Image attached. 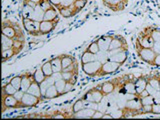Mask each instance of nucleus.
Returning a JSON list of instances; mask_svg holds the SVG:
<instances>
[{
    "label": "nucleus",
    "mask_w": 160,
    "mask_h": 120,
    "mask_svg": "<svg viewBox=\"0 0 160 120\" xmlns=\"http://www.w3.org/2000/svg\"><path fill=\"white\" fill-rule=\"evenodd\" d=\"M1 33L6 35L7 37L11 39L25 41V36L22 28L19 26V24L17 22H13L9 19L3 20L2 21Z\"/></svg>",
    "instance_id": "1"
},
{
    "label": "nucleus",
    "mask_w": 160,
    "mask_h": 120,
    "mask_svg": "<svg viewBox=\"0 0 160 120\" xmlns=\"http://www.w3.org/2000/svg\"><path fill=\"white\" fill-rule=\"evenodd\" d=\"M134 48H135V51H136L140 60H142L143 62L147 63L149 65L151 64L153 59L155 58V56H156V53L154 52V50L152 48H145V47L141 46L137 39L135 40Z\"/></svg>",
    "instance_id": "2"
},
{
    "label": "nucleus",
    "mask_w": 160,
    "mask_h": 120,
    "mask_svg": "<svg viewBox=\"0 0 160 120\" xmlns=\"http://www.w3.org/2000/svg\"><path fill=\"white\" fill-rule=\"evenodd\" d=\"M104 97H105V95L103 94L101 90V86H100V84H99L98 86H95V87H92L91 89H89L82 96V99L85 100V101L95 102L99 104L104 99Z\"/></svg>",
    "instance_id": "3"
},
{
    "label": "nucleus",
    "mask_w": 160,
    "mask_h": 120,
    "mask_svg": "<svg viewBox=\"0 0 160 120\" xmlns=\"http://www.w3.org/2000/svg\"><path fill=\"white\" fill-rule=\"evenodd\" d=\"M121 79L122 78H113V79H110V80H108V81H105V82L100 84L101 90H102V92L105 96H108V95L112 94L113 92H115V90H116L117 88H119V91L122 89L124 84L122 85V86H120V84L124 83L125 81L121 82Z\"/></svg>",
    "instance_id": "4"
},
{
    "label": "nucleus",
    "mask_w": 160,
    "mask_h": 120,
    "mask_svg": "<svg viewBox=\"0 0 160 120\" xmlns=\"http://www.w3.org/2000/svg\"><path fill=\"white\" fill-rule=\"evenodd\" d=\"M1 112L2 114L5 113L7 109L9 108H16L20 109V101L14 97V95H7L3 92H1Z\"/></svg>",
    "instance_id": "5"
},
{
    "label": "nucleus",
    "mask_w": 160,
    "mask_h": 120,
    "mask_svg": "<svg viewBox=\"0 0 160 120\" xmlns=\"http://www.w3.org/2000/svg\"><path fill=\"white\" fill-rule=\"evenodd\" d=\"M23 28L29 35L40 36V22L29 18H22Z\"/></svg>",
    "instance_id": "6"
},
{
    "label": "nucleus",
    "mask_w": 160,
    "mask_h": 120,
    "mask_svg": "<svg viewBox=\"0 0 160 120\" xmlns=\"http://www.w3.org/2000/svg\"><path fill=\"white\" fill-rule=\"evenodd\" d=\"M101 67H102V63L98 61V60H95V61L89 62V63L81 64L82 71L86 75H88V76H91V77H95V76L98 77Z\"/></svg>",
    "instance_id": "7"
},
{
    "label": "nucleus",
    "mask_w": 160,
    "mask_h": 120,
    "mask_svg": "<svg viewBox=\"0 0 160 120\" xmlns=\"http://www.w3.org/2000/svg\"><path fill=\"white\" fill-rule=\"evenodd\" d=\"M129 0H102L105 7L113 12H120L126 8Z\"/></svg>",
    "instance_id": "8"
},
{
    "label": "nucleus",
    "mask_w": 160,
    "mask_h": 120,
    "mask_svg": "<svg viewBox=\"0 0 160 120\" xmlns=\"http://www.w3.org/2000/svg\"><path fill=\"white\" fill-rule=\"evenodd\" d=\"M42 101L41 99L34 96L28 92H25L22 99L20 100V108H30V107H36L37 105Z\"/></svg>",
    "instance_id": "9"
},
{
    "label": "nucleus",
    "mask_w": 160,
    "mask_h": 120,
    "mask_svg": "<svg viewBox=\"0 0 160 120\" xmlns=\"http://www.w3.org/2000/svg\"><path fill=\"white\" fill-rule=\"evenodd\" d=\"M59 23V18H56L54 20H42L40 22V36H44L49 33L54 31L55 28L57 27Z\"/></svg>",
    "instance_id": "10"
},
{
    "label": "nucleus",
    "mask_w": 160,
    "mask_h": 120,
    "mask_svg": "<svg viewBox=\"0 0 160 120\" xmlns=\"http://www.w3.org/2000/svg\"><path fill=\"white\" fill-rule=\"evenodd\" d=\"M121 66H122L121 64L111 61V60H108V61L102 64V67L99 72L98 77H102V76H106V75H109V74H113Z\"/></svg>",
    "instance_id": "11"
},
{
    "label": "nucleus",
    "mask_w": 160,
    "mask_h": 120,
    "mask_svg": "<svg viewBox=\"0 0 160 120\" xmlns=\"http://www.w3.org/2000/svg\"><path fill=\"white\" fill-rule=\"evenodd\" d=\"M117 48H128L126 39L123 36H121V35H113L111 43H110L109 50H113Z\"/></svg>",
    "instance_id": "12"
},
{
    "label": "nucleus",
    "mask_w": 160,
    "mask_h": 120,
    "mask_svg": "<svg viewBox=\"0 0 160 120\" xmlns=\"http://www.w3.org/2000/svg\"><path fill=\"white\" fill-rule=\"evenodd\" d=\"M112 38L113 35H102V36L98 37L96 39V41L98 43L99 49L102 50V51H108Z\"/></svg>",
    "instance_id": "13"
},
{
    "label": "nucleus",
    "mask_w": 160,
    "mask_h": 120,
    "mask_svg": "<svg viewBox=\"0 0 160 120\" xmlns=\"http://www.w3.org/2000/svg\"><path fill=\"white\" fill-rule=\"evenodd\" d=\"M34 80V76L32 72H25L24 74H22V81H21V90L24 92H27L28 88L30 87Z\"/></svg>",
    "instance_id": "14"
},
{
    "label": "nucleus",
    "mask_w": 160,
    "mask_h": 120,
    "mask_svg": "<svg viewBox=\"0 0 160 120\" xmlns=\"http://www.w3.org/2000/svg\"><path fill=\"white\" fill-rule=\"evenodd\" d=\"M78 71L79 68L73 70V71H62V78L66 82L75 85L78 79Z\"/></svg>",
    "instance_id": "15"
},
{
    "label": "nucleus",
    "mask_w": 160,
    "mask_h": 120,
    "mask_svg": "<svg viewBox=\"0 0 160 120\" xmlns=\"http://www.w3.org/2000/svg\"><path fill=\"white\" fill-rule=\"evenodd\" d=\"M127 58H128V50H124V51H122V52L111 55V56L109 57V60L123 65L125 62H126Z\"/></svg>",
    "instance_id": "16"
},
{
    "label": "nucleus",
    "mask_w": 160,
    "mask_h": 120,
    "mask_svg": "<svg viewBox=\"0 0 160 120\" xmlns=\"http://www.w3.org/2000/svg\"><path fill=\"white\" fill-rule=\"evenodd\" d=\"M148 84V78L145 76H140L135 79V88H136V93L139 95L143 90H145Z\"/></svg>",
    "instance_id": "17"
},
{
    "label": "nucleus",
    "mask_w": 160,
    "mask_h": 120,
    "mask_svg": "<svg viewBox=\"0 0 160 120\" xmlns=\"http://www.w3.org/2000/svg\"><path fill=\"white\" fill-rule=\"evenodd\" d=\"M44 13H45V11L41 8V6H40L39 4H37V6L34 8L33 12L30 14L29 19H32V20H35V21L41 22L42 20H44Z\"/></svg>",
    "instance_id": "18"
},
{
    "label": "nucleus",
    "mask_w": 160,
    "mask_h": 120,
    "mask_svg": "<svg viewBox=\"0 0 160 120\" xmlns=\"http://www.w3.org/2000/svg\"><path fill=\"white\" fill-rule=\"evenodd\" d=\"M95 111H96V110H94L92 108L85 107V108L80 110V111L72 114V117L73 118H92Z\"/></svg>",
    "instance_id": "19"
},
{
    "label": "nucleus",
    "mask_w": 160,
    "mask_h": 120,
    "mask_svg": "<svg viewBox=\"0 0 160 120\" xmlns=\"http://www.w3.org/2000/svg\"><path fill=\"white\" fill-rule=\"evenodd\" d=\"M54 84H55V79H54V77L52 76V75H50V76H46V78H45L44 81H42L41 83H40V88H41V93H42L43 98L45 96V93H46L47 89L50 86L54 85Z\"/></svg>",
    "instance_id": "20"
},
{
    "label": "nucleus",
    "mask_w": 160,
    "mask_h": 120,
    "mask_svg": "<svg viewBox=\"0 0 160 120\" xmlns=\"http://www.w3.org/2000/svg\"><path fill=\"white\" fill-rule=\"evenodd\" d=\"M27 92L34 95V96H36L38 98H40L41 100H44L43 96H42V93H41V88H40V84L37 83L36 81H34L31 85H30V87L28 88Z\"/></svg>",
    "instance_id": "21"
},
{
    "label": "nucleus",
    "mask_w": 160,
    "mask_h": 120,
    "mask_svg": "<svg viewBox=\"0 0 160 120\" xmlns=\"http://www.w3.org/2000/svg\"><path fill=\"white\" fill-rule=\"evenodd\" d=\"M20 52L17 49H15L14 47L11 48H7L5 50H2V62H6L7 60L13 58L14 56H16L17 54H19Z\"/></svg>",
    "instance_id": "22"
},
{
    "label": "nucleus",
    "mask_w": 160,
    "mask_h": 120,
    "mask_svg": "<svg viewBox=\"0 0 160 120\" xmlns=\"http://www.w3.org/2000/svg\"><path fill=\"white\" fill-rule=\"evenodd\" d=\"M50 62H51V65H52L53 73L62 72V56L61 55H58V56L50 59Z\"/></svg>",
    "instance_id": "23"
},
{
    "label": "nucleus",
    "mask_w": 160,
    "mask_h": 120,
    "mask_svg": "<svg viewBox=\"0 0 160 120\" xmlns=\"http://www.w3.org/2000/svg\"><path fill=\"white\" fill-rule=\"evenodd\" d=\"M88 0H74V2L73 4L71 5V7L72 10H73V13H74V16L76 14H78L81 10L85 7V5H86Z\"/></svg>",
    "instance_id": "24"
},
{
    "label": "nucleus",
    "mask_w": 160,
    "mask_h": 120,
    "mask_svg": "<svg viewBox=\"0 0 160 120\" xmlns=\"http://www.w3.org/2000/svg\"><path fill=\"white\" fill-rule=\"evenodd\" d=\"M96 60V54H94L92 52H89L87 50L82 53L81 55V58H80V62L81 64H85V63H89V62H92Z\"/></svg>",
    "instance_id": "25"
},
{
    "label": "nucleus",
    "mask_w": 160,
    "mask_h": 120,
    "mask_svg": "<svg viewBox=\"0 0 160 120\" xmlns=\"http://www.w3.org/2000/svg\"><path fill=\"white\" fill-rule=\"evenodd\" d=\"M60 96H61V95H60V93L57 90L56 86H55V85H52V86H50L47 89L46 93H45L44 98L46 99V100L47 99L50 100V99H54V98H57V97H60Z\"/></svg>",
    "instance_id": "26"
},
{
    "label": "nucleus",
    "mask_w": 160,
    "mask_h": 120,
    "mask_svg": "<svg viewBox=\"0 0 160 120\" xmlns=\"http://www.w3.org/2000/svg\"><path fill=\"white\" fill-rule=\"evenodd\" d=\"M58 10L56 9V7L52 6L51 8L47 9L44 13V20H54L58 18Z\"/></svg>",
    "instance_id": "27"
},
{
    "label": "nucleus",
    "mask_w": 160,
    "mask_h": 120,
    "mask_svg": "<svg viewBox=\"0 0 160 120\" xmlns=\"http://www.w3.org/2000/svg\"><path fill=\"white\" fill-rule=\"evenodd\" d=\"M57 10H58L59 14L64 18H70V17L74 16L73 10L70 6H61V7H59Z\"/></svg>",
    "instance_id": "28"
},
{
    "label": "nucleus",
    "mask_w": 160,
    "mask_h": 120,
    "mask_svg": "<svg viewBox=\"0 0 160 120\" xmlns=\"http://www.w3.org/2000/svg\"><path fill=\"white\" fill-rule=\"evenodd\" d=\"M1 43H2V50H5L7 48H11L14 46L15 40L7 37L6 35H4L1 33Z\"/></svg>",
    "instance_id": "29"
},
{
    "label": "nucleus",
    "mask_w": 160,
    "mask_h": 120,
    "mask_svg": "<svg viewBox=\"0 0 160 120\" xmlns=\"http://www.w3.org/2000/svg\"><path fill=\"white\" fill-rule=\"evenodd\" d=\"M61 56H62V69L67 68L71 64H73L75 61H77V60L75 59V57H73L72 55H69V54H61Z\"/></svg>",
    "instance_id": "30"
},
{
    "label": "nucleus",
    "mask_w": 160,
    "mask_h": 120,
    "mask_svg": "<svg viewBox=\"0 0 160 120\" xmlns=\"http://www.w3.org/2000/svg\"><path fill=\"white\" fill-rule=\"evenodd\" d=\"M121 90H123L124 93L128 92V93H135V94H137L136 93V88H135V80H134V81H132V80H130V81H128V80H127V81H125V83H124V85H123V87H122ZM121 90H120V91H121Z\"/></svg>",
    "instance_id": "31"
},
{
    "label": "nucleus",
    "mask_w": 160,
    "mask_h": 120,
    "mask_svg": "<svg viewBox=\"0 0 160 120\" xmlns=\"http://www.w3.org/2000/svg\"><path fill=\"white\" fill-rule=\"evenodd\" d=\"M33 76H34V80L36 81L37 83H41L42 81H44L45 78H46V75L44 74L43 70L41 67H38L36 68V70L33 72Z\"/></svg>",
    "instance_id": "32"
},
{
    "label": "nucleus",
    "mask_w": 160,
    "mask_h": 120,
    "mask_svg": "<svg viewBox=\"0 0 160 120\" xmlns=\"http://www.w3.org/2000/svg\"><path fill=\"white\" fill-rule=\"evenodd\" d=\"M55 86H56L57 90L59 91L60 95H64L65 94V88H66V85H67V82L65 81V80L62 78V79H60V80H57V81H55Z\"/></svg>",
    "instance_id": "33"
},
{
    "label": "nucleus",
    "mask_w": 160,
    "mask_h": 120,
    "mask_svg": "<svg viewBox=\"0 0 160 120\" xmlns=\"http://www.w3.org/2000/svg\"><path fill=\"white\" fill-rule=\"evenodd\" d=\"M16 91H17V89L15 88L10 82H8L7 84H3L2 85V92L5 93V94H7V95H14Z\"/></svg>",
    "instance_id": "34"
},
{
    "label": "nucleus",
    "mask_w": 160,
    "mask_h": 120,
    "mask_svg": "<svg viewBox=\"0 0 160 120\" xmlns=\"http://www.w3.org/2000/svg\"><path fill=\"white\" fill-rule=\"evenodd\" d=\"M83 108H85V104H84V100L81 97V98H79L78 100H76L75 103L72 105V114L80 111V110L83 109Z\"/></svg>",
    "instance_id": "35"
},
{
    "label": "nucleus",
    "mask_w": 160,
    "mask_h": 120,
    "mask_svg": "<svg viewBox=\"0 0 160 120\" xmlns=\"http://www.w3.org/2000/svg\"><path fill=\"white\" fill-rule=\"evenodd\" d=\"M41 68L46 76H50V75L53 74V69H52V65H51V62H50V60H47L46 62H44L42 64Z\"/></svg>",
    "instance_id": "36"
},
{
    "label": "nucleus",
    "mask_w": 160,
    "mask_h": 120,
    "mask_svg": "<svg viewBox=\"0 0 160 120\" xmlns=\"http://www.w3.org/2000/svg\"><path fill=\"white\" fill-rule=\"evenodd\" d=\"M21 81H22V75H16V76H13L10 79L9 82L17 90H19V89H21Z\"/></svg>",
    "instance_id": "37"
},
{
    "label": "nucleus",
    "mask_w": 160,
    "mask_h": 120,
    "mask_svg": "<svg viewBox=\"0 0 160 120\" xmlns=\"http://www.w3.org/2000/svg\"><path fill=\"white\" fill-rule=\"evenodd\" d=\"M96 60L100 61L102 64L105 63L106 61H108V60H109L108 52H107V51H102V50H100V51L96 54Z\"/></svg>",
    "instance_id": "38"
},
{
    "label": "nucleus",
    "mask_w": 160,
    "mask_h": 120,
    "mask_svg": "<svg viewBox=\"0 0 160 120\" xmlns=\"http://www.w3.org/2000/svg\"><path fill=\"white\" fill-rule=\"evenodd\" d=\"M147 78H148V83L151 85L152 87H154L156 90H160V87H159L160 76H147Z\"/></svg>",
    "instance_id": "39"
},
{
    "label": "nucleus",
    "mask_w": 160,
    "mask_h": 120,
    "mask_svg": "<svg viewBox=\"0 0 160 120\" xmlns=\"http://www.w3.org/2000/svg\"><path fill=\"white\" fill-rule=\"evenodd\" d=\"M87 51L89 52H92L94 54H97L99 51H100V49H99V46H98V43L96 40H94V41H92L91 43H90L88 45V47L86 48Z\"/></svg>",
    "instance_id": "40"
},
{
    "label": "nucleus",
    "mask_w": 160,
    "mask_h": 120,
    "mask_svg": "<svg viewBox=\"0 0 160 120\" xmlns=\"http://www.w3.org/2000/svg\"><path fill=\"white\" fill-rule=\"evenodd\" d=\"M140 100H141V103L142 105H152L154 104V96L153 95H147V96L145 97H142L140 98Z\"/></svg>",
    "instance_id": "41"
},
{
    "label": "nucleus",
    "mask_w": 160,
    "mask_h": 120,
    "mask_svg": "<svg viewBox=\"0 0 160 120\" xmlns=\"http://www.w3.org/2000/svg\"><path fill=\"white\" fill-rule=\"evenodd\" d=\"M151 37L154 40V42L160 41V28L151 27Z\"/></svg>",
    "instance_id": "42"
},
{
    "label": "nucleus",
    "mask_w": 160,
    "mask_h": 120,
    "mask_svg": "<svg viewBox=\"0 0 160 120\" xmlns=\"http://www.w3.org/2000/svg\"><path fill=\"white\" fill-rule=\"evenodd\" d=\"M40 6H41V8L44 10V11H46L47 9H49V8H51L53 5L51 4V2L49 1V0H41L39 3H38Z\"/></svg>",
    "instance_id": "43"
},
{
    "label": "nucleus",
    "mask_w": 160,
    "mask_h": 120,
    "mask_svg": "<svg viewBox=\"0 0 160 120\" xmlns=\"http://www.w3.org/2000/svg\"><path fill=\"white\" fill-rule=\"evenodd\" d=\"M152 111V105H142L141 114H149Z\"/></svg>",
    "instance_id": "44"
},
{
    "label": "nucleus",
    "mask_w": 160,
    "mask_h": 120,
    "mask_svg": "<svg viewBox=\"0 0 160 120\" xmlns=\"http://www.w3.org/2000/svg\"><path fill=\"white\" fill-rule=\"evenodd\" d=\"M152 114L155 115H160V103H154L152 104Z\"/></svg>",
    "instance_id": "45"
},
{
    "label": "nucleus",
    "mask_w": 160,
    "mask_h": 120,
    "mask_svg": "<svg viewBox=\"0 0 160 120\" xmlns=\"http://www.w3.org/2000/svg\"><path fill=\"white\" fill-rule=\"evenodd\" d=\"M152 66H156V67H160V54H156V56L153 59V61L151 62Z\"/></svg>",
    "instance_id": "46"
},
{
    "label": "nucleus",
    "mask_w": 160,
    "mask_h": 120,
    "mask_svg": "<svg viewBox=\"0 0 160 120\" xmlns=\"http://www.w3.org/2000/svg\"><path fill=\"white\" fill-rule=\"evenodd\" d=\"M145 89L147 90L148 93H149L150 95H153V96H154V95L156 94V93H157V91H158V90H156L154 87H152L151 85H150L149 83L147 84V86H146V88H145Z\"/></svg>",
    "instance_id": "47"
},
{
    "label": "nucleus",
    "mask_w": 160,
    "mask_h": 120,
    "mask_svg": "<svg viewBox=\"0 0 160 120\" xmlns=\"http://www.w3.org/2000/svg\"><path fill=\"white\" fill-rule=\"evenodd\" d=\"M24 93H25L24 91H22L21 89H19V90H17L16 92H15V94H14V97L16 98L17 100H19V101H20V100L22 99V97H23Z\"/></svg>",
    "instance_id": "48"
},
{
    "label": "nucleus",
    "mask_w": 160,
    "mask_h": 120,
    "mask_svg": "<svg viewBox=\"0 0 160 120\" xmlns=\"http://www.w3.org/2000/svg\"><path fill=\"white\" fill-rule=\"evenodd\" d=\"M103 115H104V112L100 111V110H96V111L94 112L93 116H92V119H98V118H103Z\"/></svg>",
    "instance_id": "49"
},
{
    "label": "nucleus",
    "mask_w": 160,
    "mask_h": 120,
    "mask_svg": "<svg viewBox=\"0 0 160 120\" xmlns=\"http://www.w3.org/2000/svg\"><path fill=\"white\" fill-rule=\"evenodd\" d=\"M154 52L156 54H160V41H157V42H154V45H153V48Z\"/></svg>",
    "instance_id": "50"
},
{
    "label": "nucleus",
    "mask_w": 160,
    "mask_h": 120,
    "mask_svg": "<svg viewBox=\"0 0 160 120\" xmlns=\"http://www.w3.org/2000/svg\"><path fill=\"white\" fill-rule=\"evenodd\" d=\"M51 4L53 5L54 7H56V9H58L59 7H61V0H49Z\"/></svg>",
    "instance_id": "51"
},
{
    "label": "nucleus",
    "mask_w": 160,
    "mask_h": 120,
    "mask_svg": "<svg viewBox=\"0 0 160 120\" xmlns=\"http://www.w3.org/2000/svg\"><path fill=\"white\" fill-rule=\"evenodd\" d=\"M74 0H61V5L62 6H71Z\"/></svg>",
    "instance_id": "52"
},
{
    "label": "nucleus",
    "mask_w": 160,
    "mask_h": 120,
    "mask_svg": "<svg viewBox=\"0 0 160 120\" xmlns=\"http://www.w3.org/2000/svg\"><path fill=\"white\" fill-rule=\"evenodd\" d=\"M52 76L54 77L55 81H57V80L62 79V72H54V73L52 74Z\"/></svg>",
    "instance_id": "53"
},
{
    "label": "nucleus",
    "mask_w": 160,
    "mask_h": 120,
    "mask_svg": "<svg viewBox=\"0 0 160 120\" xmlns=\"http://www.w3.org/2000/svg\"><path fill=\"white\" fill-rule=\"evenodd\" d=\"M73 87H74V84H71V83H68V82H67L66 88H65V93H68Z\"/></svg>",
    "instance_id": "54"
},
{
    "label": "nucleus",
    "mask_w": 160,
    "mask_h": 120,
    "mask_svg": "<svg viewBox=\"0 0 160 120\" xmlns=\"http://www.w3.org/2000/svg\"><path fill=\"white\" fill-rule=\"evenodd\" d=\"M147 95H149V93H148V91H147V90L145 89V90H143V91H142L141 93L139 94V97H140V98H142V97H145V96H147Z\"/></svg>",
    "instance_id": "55"
},
{
    "label": "nucleus",
    "mask_w": 160,
    "mask_h": 120,
    "mask_svg": "<svg viewBox=\"0 0 160 120\" xmlns=\"http://www.w3.org/2000/svg\"><path fill=\"white\" fill-rule=\"evenodd\" d=\"M29 1H32V2H34V3H36V4H38L41 0H29Z\"/></svg>",
    "instance_id": "56"
},
{
    "label": "nucleus",
    "mask_w": 160,
    "mask_h": 120,
    "mask_svg": "<svg viewBox=\"0 0 160 120\" xmlns=\"http://www.w3.org/2000/svg\"><path fill=\"white\" fill-rule=\"evenodd\" d=\"M159 87H160V78H159Z\"/></svg>",
    "instance_id": "57"
}]
</instances>
